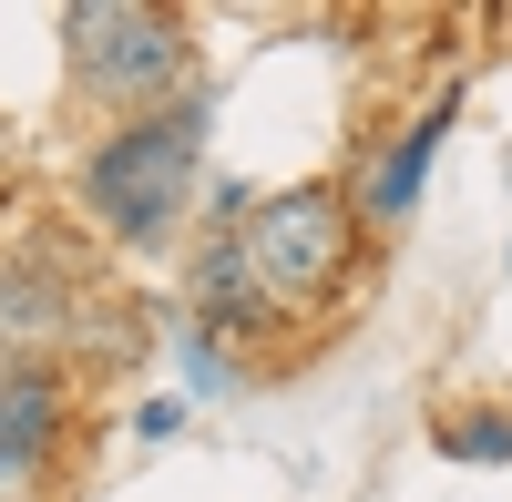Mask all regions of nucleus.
Masks as SVG:
<instances>
[{
	"label": "nucleus",
	"instance_id": "obj_1",
	"mask_svg": "<svg viewBox=\"0 0 512 502\" xmlns=\"http://www.w3.org/2000/svg\"><path fill=\"white\" fill-rule=\"evenodd\" d=\"M205 134H216V93H175L164 113H134L82 154V205L93 226L123 236V246H164L195 205V164H205Z\"/></svg>",
	"mask_w": 512,
	"mask_h": 502
},
{
	"label": "nucleus",
	"instance_id": "obj_2",
	"mask_svg": "<svg viewBox=\"0 0 512 502\" xmlns=\"http://www.w3.org/2000/svg\"><path fill=\"white\" fill-rule=\"evenodd\" d=\"M216 236L236 246V267H246V287H256L267 308H287V298H328V287L349 277V257H359V216H349V195H328V185L236 195Z\"/></svg>",
	"mask_w": 512,
	"mask_h": 502
},
{
	"label": "nucleus",
	"instance_id": "obj_3",
	"mask_svg": "<svg viewBox=\"0 0 512 502\" xmlns=\"http://www.w3.org/2000/svg\"><path fill=\"white\" fill-rule=\"evenodd\" d=\"M72 41V82L103 103H175L185 82V21L175 11H144V0H82V11L62 21Z\"/></svg>",
	"mask_w": 512,
	"mask_h": 502
},
{
	"label": "nucleus",
	"instance_id": "obj_4",
	"mask_svg": "<svg viewBox=\"0 0 512 502\" xmlns=\"http://www.w3.org/2000/svg\"><path fill=\"white\" fill-rule=\"evenodd\" d=\"M62 441V369L52 359H0V492H21Z\"/></svg>",
	"mask_w": 512,
	"mask_h": 502
},
{
	"label": "nucleus",
	"instance_id": "obj_5",
	"mask_svg": "<svg viewBox=\"0 0 512 502\" xmlns=\"http://www.w3.org/2000/svg\"><path fill=\"white\" fill-rule=\"evenodd\" d=\"M451 113H461V103L441 93V103L420 113V123H410V134H400L390 154H379V175H369V216H390V226H400L410 205H420V175H431V154H441V134H451Z\"/></svg>",
	"mask_w": 512,
	"mask_h": 502
},
{
	"label": "nucleus",
	"instance_id": "obj_6",
	"mask_svg": "<svg viewBox=\"0 0 512 502\" xmlns=\"http://www.w3.org/2000/svg\"><path fill=\"white\" fill-rule=\"evenodd\" d=\"M52 318H62L52 267H0V359H41V349H21V339H41Z\"/></svg>",
	"mask_w": 512,
	"mask_h": 502
},
{
	"label": "nucleus",
	"instance_id": "obj_7",
	"mask_svg": "<svg viewBox=\"0 0 512 502\" xmlns=\"http://www.w3.org/2000/svg\"><path fill=\"white\" fill-rule=\"evenodd\" d=\"M441 451H451V462H512V421H502V410H472V421H441Z\"/></svg>",
	"mask_w": 512,
	"mask_h": 502
},
{
	"label": "nucleus",
	"instance_id": "obj_8",
	"mask_svg": "<svg viewBox=\"0 0 512 502\" xmlns=\"http://www.w3.org/2000/svg\"><path fill=\"white\" fill-rule=\"evenodd\" d=\"M502 267H512V246H502Z\"/></svg>",
	"mask_w": 512,
	"mask_h": 502
}]
</instances>
